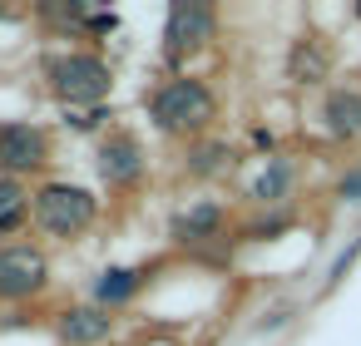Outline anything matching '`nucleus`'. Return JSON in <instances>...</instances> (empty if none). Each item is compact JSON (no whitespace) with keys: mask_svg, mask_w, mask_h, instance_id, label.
I'll list each match as a JSON object with an SVG mask.
<instances>
[{"mask_svg":"<svg viewBox=\"0 0 361 346\" xmlns=\"http://www.w3.org/2000/svg\"><path fill=\"white\" fill-rule=\"evenodd\" d=\"M287 183H292V168L287 163H272L262 178H257V188H252V198H262V203H277L282 193H287Z\"/></svg>","mask_w":361,"mask_h":346,"instance_id":"nucleus-13","label":"nucleus"},{"mask_svg":"<svg viewBox=\"0 0 361 346\" xmlns=\"http://www.w3.org/2000/svg\"><path fill=\"white\" fill-rule=\"evenodd\" d=\"M164 40H169V55H183V50L203 45V40H213V11L208 6H193V0H178V6L169 11Z\"/></svg>","mask_w":361,"mask_h":346,"instance_id":"nucleus-6","label":"nucleus"},{"mask_svg":"<svg viewBox=\"0 0 361 346\" xmlns=\"http://www.w3.org/2000/svg\"><path fill=\"white\" fill-rule=\"evenodd\" d=\"M99 168H104V178H109V183H134V178L144 173L139 144H134L129 134H114V139L99 149Z\"/></svg>","mask_w":361,"mask_h":346,"instance_id":"nucleus-7","label":"nucleus"},{"mask_svg":"<svg viewBox=\"0 0 361 346\" xmlns=\"http://www.w3.org/2000/svg\"><path fill=\"white\" fill-rule=\"evenodd\" d=\"M50 154L45 134L35 124H0V168L6 173H25V168H40Z\"/></svg>","mask_w":361,"mask_h":346,"instance_id":"nucleus-5","label":"nucleus"},{"mask_svg":"<svg viewBox=\"0 0 361 346\" xmlns=\"http://www.w3.org/2000/svg\"><path fill=\"white\" fill-rule=\"evenodd\" d=\"M25 218V188L16 178H0V233H16Z\"/></svg>","mask_w":361,"mask_h":346,"instance_id":"nucleus-11","label":"nucleus"},{"mask_svg":"<svg viewBox=\"0 0 361 346\" xmlns=\"http://www.w3.org/2000/svg\"><path fill=\"white\" fill-rule=\"evenodd\" d=\"M35 218H40L45 233L75 237V233H85L94 223V198L85 188H70V183H45L35 193Z\"/></svg>","mask_w":361,"mask_h":346,"instance_id":"nucleus-2","label":"nucleus"},{"mask_svg":"<svg viewBox=\"0 0 361 346\" xmlns=\"http://www.w3.org/2000/svg\"><path fill=\"white\" fill-rule=\"evenodd\" d=\"M60 331H65L70 346H90V341H104V336L114 331V321H109V311H99V307H75V311L60 321Z\"/></svg>","mask_w":361,"mask_h":346,"instance_id":"nucleus-8","label":"nucleus"},{"mask_svg":"<svg viewBox=\"0 0 361 346\" xmlns=\"http://www.w3.org/2000/svg\"><path fill=\"white\" fill-rule=\"evenodd\" d=\"M50 85L70 104H99L114 80H109V65L99 55H65V60L50 65Z\"/></svg>","mask_w":361,"mask_h":346,"instance_id":"nucleus-3","label":"nucleus"},{"mask_svg":"<svg viewBox=\"0 0 361 346\" xmlns=\"http://www.w3.org/2000/svg\"><path fill=\"white\" fill-rule=\"evenodd\" d=\"M341 198H346V203H361V168H351V173L341 178Z\"/></svg>","mask_w":361,"mask_h":346,"instance_id":"nucleus-14","label":"nucleus"},{"mask_svg":"<svg viewBox=\"0 0 361 346\" xmlns=\"http://www.w3.org/2000/svg\"><path fill=\"white\" fill-rule=\"evenodd\" d=\"M326 129L336 139H356L361 134V94L356 89H336L326 99Z\"/></svg>","mask_w":361,"mask_h":346,"instance_id":"nucleus-9","label":"nucleus"},{"mask_svg":"<svg viewBox=\"0 0 361 346\" xmlns=\"http://www.w3.org/2000/svg\"><path fill=\"white\" fill-rule=\"evenodd\" d=\"M213 119V94L198 80H169L154 94V124L169 134H193Z\"/></svg>","mask_w":361,"mask_h":346,"instance_id":"nucleus-1","label":"nucleus"},{"mask_svg":"<svg viewBox=\"0 0 361 346\" xmlns=\"http://www.w3.org/2000/svg\"><path fill=\"white\" fill-rule=\"evenodd\" d=\"M139 282H144V272H139V267H109V272L99 277L94 297H99L104 307H119V302H129V297L139 292Z\"/></svg>","mask_w":361,"mask_h":346,"instance_id":"nucleus-10","label":"nucleus"},{"mask_svg":"<svg viewBox=\"0 0 361 346\" xmlns=\"http://www.w3.org/2000/svg\"><path fill=\"white\" fill-rule=\"evenodd\" d=\"M218 218H223V213H218L213 203H203V208H193L188 218H178L173 233H178V237H208V233L218 228Z\"/></svg>","mask_w":361,"mask_h":346,"instance_id":"nucleus-12","label":"nucleus"},{"mask_svg":"<svg viewBox=\"0 0 361 346\" xmlns=\"http://www.w3.org/2000/svg\"><path fill=\"white\" fill-rule=\"evenodd\" d=\"M40 287H45V257L35 247H6L0 252V297L20 302Z\"/></svg>","mask_w":361,"mask_h":346,"instance_id":"nucleus-4","label":"nucleus"}]
</instances>
